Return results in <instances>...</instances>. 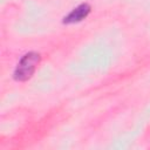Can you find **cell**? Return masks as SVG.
Here are the masks:
<instances>
[{
	"instance_id": "obj_1",
	"label": "cell",
	"mask_w": 150,
	"mask_h": 150,
	"mask_svg": "<svg viewBox=\"0 0 150 150\" xmlns=\"http://www.w3.org/2000/svg\"><path fill=\"white\" fill-rule=\"evenodd\" d=\"M39 62H40V54H38L35 52H30V53L25 54L21 57L20 62L18 63V67L15 68L14 79L16 81L28 80L33 75Z\"/></svg>"
},
{
	"instance_id": "obj_2",
	"label": "cell",
	"mask_w": 150,
	"mask_h": 150,
	"mask_svg": "<svg viewBox=\"0 0 150 150\" xmlns=\"http://www.w3.org/2000/svg\"><path fill=\"white\" fill-rule=\"evenodd\" d=\"M90 12V6L88 4H81L80 6H77L76 8H74L63 20L64 23H74V22H79L83 19L87 18V15Z\"/></svg>"
}]
</instances>
